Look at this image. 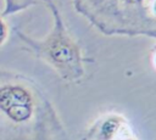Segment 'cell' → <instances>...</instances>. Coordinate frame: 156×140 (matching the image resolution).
<instances>
[{
  "instance_id": "52a82bcc",
  "label": "cell",
  "mask_w": 156,
  "mask_h": 140,
  "mask_svg": "<svg viewBox=\"0 0 156 140\" xmlns=\"http://www.w3.org/2000/svg\"><path fill=\"white\" fill-rule=\"evenodd\" d=\"M155 63H156V54H155Z\"/></svg>"
},
{
  "instance_id": "7a4b0ae2",
  "label": "cell",
  "mask_w": 156,
  "mask_h": 140,
  "mask_svg": "<svg viewBox=\"0 0 156 140\" xmlns=\"http://www.w3.org/2000/svg\"><path fill=\"white\" fill-rule=\"evenodd\" d=\"M73 5L105 35L156 39V0H73Z\"/></svg>"
},
{
  "instance_id": "6da1fadb",
  "label": "cell",
  "mask_w": 156,
  "mask_h": 140,
  "mask_svg": "<svg viewBox=\"0 0 156 140\" xmlns=\"http://www.w3.org/2000/svg\"><path fill=\"white\" fill-rule=\"evenodd\" d=\"M0 140H67L51 103L35 83L0 69Z\"/></svg>"
},
{
  "instance_id": "5b68a950",
  "label": "cell",
  "mask_w": 156,
  "mask_h": 140,
  "mask_svg": "<svg viewBox=\"0 0 156 140\" xmlns=\"http://www.w3.org/2000/svg\"><path fill=\"white\" fill-rule=\"evenodd\" d=\"M35 0H4V9L1 11V16H9L12 13H17L22 10H26L27 7L34 5Z\"/></svg>"
},
{
  "instance_id": "8992f818",
  "label": "cell",
  "mask_w": 156,
  "mask_h": 140,
  "mask_svg": "<svg viewBox=\"0 0 156 140\" xmlns=\"http://www.w3.org/2000/svg\"><path fill=\"white\" fill-rule=\"evenodd\" d=\"M9 34H10L9 24L6 23L5 18L0 15V47H2V46L5 45V43L7 41Z\"/></svg>"
},
{
  "instance_id": "3957f363",
  "label": "cell",
  "mask_w": 156,
  "mask_h": 140,
  "mask_svg": "<svg viewBox=\"0 0 156 140\" xmlns=\"http://www.w3.org/2000/svg\"><path fill=\"white\" fill-rule=\"evenodd\" d=\"M52 13L54 24L44 39H34L16 29L18 39L37 57L51 66L66 82H78L84 75V61L79 45L66 29L58 7L52 0H44Z\"/></svg>"
},
{
  "instance_id": "277c9868",
  "label": "cell",
  "mask_w": 156,
  "mask_h": 140,
  "mask_svg": "<svg viewBox=\"0 0 156 140\" xmlns=\"http://www.w3.org/2000/svg\"><path fill=\"white\" fill-rule=\"evenodd\" d=\"M124 122L119 117H108L89 134L90 140H118L126 133Z\"/></svg>"
}]
</instances>
